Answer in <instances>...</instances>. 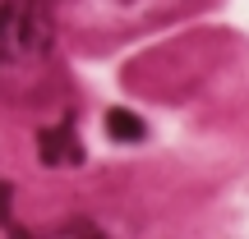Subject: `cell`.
<instances>
[{"label":"cell","mask_w":249,"mask_h":239,"mask_svg":"<svg viewBox=\"0 0 249 239\" xmlns=\"http://www.w3.org/2000/svg\"><path fill=\"white\" fill-rule=\"evenodd\" d=\"M9 203H14V189H9L5 179H0V225L9 221Z\"/></svg>","instance_id":"5"},{"label":"cell","mask_w":249,"mask_h":239,"mask_svg":"<svg viewBox=\"0 0 249 239\" xmlns=\"http://www.w3.org/2000/svg\"><path fill=\"white\" fill-rule=\"evenodd\" d=\"M55 18L46 0H0V88L14 92L46 69Z\"/></svg>","instance_id":"1"},{"label":"cell","mask_w":249,"mask_h":239,"mask_svg":"<svg viewBox=\"0 0 249 239\" xmlns=\"http://www.w3.org/2000/svg\"><path fill=\"white\" fill-rule=\"evenodd\" d=\"M37 157H42L46 166H79V161H83V147H79V133H74V124L42 129V138H37Z\"/></svg>","instance_id":"3"},{"label":"cell","mask_w":249,"mask_h":239,"mask_svg":"<svg viewBox=\"0 0 249 239\" xmlns=\"http://www.w3.org/2000/svg\"><path fill=\"white\" fill-rule=\"evenodd\" d=\"M107 133H111V143H143V138H148V124L134 115V111L116 106L107 115Z\"/></svg>","instance_id":"4"},{"label":"cell","mask_w":249,"mask_h":239,"mask_svg":"<svg viewBox=\"0 0 249 239\" xmlns=\"http://www.w3.org/2000/svg\"><path fill=\"white\" fill-rule=\"evenodd\" d=\"M198 0H70L65 18H70L79 32H97V37H129L143 32L152 23H166V18L194 9Z\"/></svg>","instance_id":"2"}]
</instances>
